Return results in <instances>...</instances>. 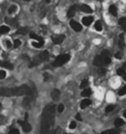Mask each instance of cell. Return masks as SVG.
<instances>
[{
  "mask_svg": "<svg viewBox=\"0 0 126 134\" xmlns=\"http://www.w3.org/2000/svg\"><path fill=\"white\" fill-rule=\"evenodd\" d=\"M44 44V42H32V46L35 47V48H42V46H43Z\"/></svg>",
  "mask_w": 126,
  "mask_h": 134,
  "instance_id": "484cf974",
  "label": "cell"
},
{
  "mask_svg": "<svg viewBox=\"0 0 126 134\" xmlns=\"http://www.w3.org/2000/svg\"><path fill=\"white\" fill-rule=\"evenodd\" d=\"M5 22L7 23L11 24V25L14 26V27H16V26H17V21L16 18H9V17H6L5 18Z\"/></svg>",
  "mask_w": 126,
  "mask_h": 134,
  "instance_id": "ac0fdd59",
  "label": "cell"
},
{
  "mask_svg": "<svg viewBox=\"0 0 126 134\" xmlns=\"http://www.w3.org/2000/svg\"><path fill=\"white\" fill-rule=\"evenodd\" d=\"M122 56H123V55H122V53H120V52H117L115 54V57L117 59H121Z\"/></svg>",
  "mask_w": 126,
  "mask_h": 134,
  "instance_id": "60d3db41",
  "label": "cell"
},
{
  "mask_svg": "<svg viewBox=\"0 0 126 134\" xmlns=\"http://www.w3.org/2000/svg\"><path fill=\"white\" fill-rule=\"evenodd\" d=\"M123 116H124V118H126V111L123 113Z\"/></svg>",
  "mask_w": 126,
  "mask_h": 134,
  "instance_id": "7dc6e473",
  "label": "cell"
},
{
  "mask_svg": "<svg viewBox=\"0 0 126 134\" xmlns=\"http://www.w3.org/2000/svg\"><path fill=\"white\" fill-rule=\"evenodd\" d=\"M38 57L40 58V60L42 61V62H47V61H48V59H49V54H48V52L47 51V50H44V51H42L39 56H38Z\"/></svg>",
  "mask_w": 126,
  "mask_h": 134,
  "instance_id": "9c48e42d",
  "label": "cell"
},
{
  "mask_svg": "<svg viewBox=\"0 0 126 134\" xmlns=\"http://www.w3.org/2000/svg\"><path fill=\"white\" fill-rule=\"evenodd\" d=\"M70 60V56L68 54L65 55H60L57 58L54 60V62H53V66L54 67H60L62 65H64L65 63L68 62Z\"/></svg>",
  "mask_w": 126,
  "mask_h": 134,
  "instance_id": "3957f363",
  "label": "cell"
},
{
  "mask_svg": "<svg viewBox=\"0 0 126 134\" xmlns=\"http://www.w3.org/2000/svg\"><path fill=\"white\" fill-rule=\"evenodd\" d=\"M60 90H58V89H53V91L51 92V97L52 99H54V100H58L59 99H60Z\"/></svg>",
  "mask_w": 126,
  "mask_h": 134,
  "instance_id": "8fae6325",
  "label": "cell"
},
{
  "mask_svg": "<svg viewBox=\"0 0 126 134\" xmlns=\"http://www.w3.org/2000/svg\"><path fill=\"white\" fill-rule=\"evenodd\" d=\"M123 80H124L125 82H126V72L123 74Z\"/></svg>",
  "mask_w": 126,
  "mask_h": 134,
  "instance_id": "f6af8a7d",
  "label": "cell"
},
{
  "mask_svg": "<svg viewBox=\"0 0 126 134\" xmlns=\"http://www.w3.org/2000/svg\"><path fill=\"white\" fill-rule=\"evenodd\" d=\"M91 103H92V101H91L89 99H83V100L81 101L80 107L82 109H85V108H86L87 106H89V105H91Z\"/></svg>",
  "mask_w": 126,
  "mask_h": 134,
  "instance_id": "2e32d148",
  "label": "cell"
},
{
  "mask_svg": "<svg viewBox=\"0 0 126 134\" xmlns=\"http://www.w3.org/2000/svg\"><path fill=\"white\" fill-rule=\"evenodd\" d=\"M76 11H77V6L76 5H72L70 8H69V10L68 11V17H69V18L73 17L75 15Z\"/></svg>",
  "mask_w": 126,
  "mask_h": 134,
  "instance_id": "30bf717a",
  "label": "cell"
},
{
  "mask_svg": "<svg viewBox=\"0 0 126 134\" xmlns=\"http://www.w3.org/2000/svg\"><path fill=\"white\" fill-rule=\"evenodd\" d=\"M99 74H101V75H105L106 74V69L105 68H103V67H100L99 69Z\"/></svg>",
  "mask_w": 126,
  "mask_h": 134,
  "instance_id": "d6a6232c",
  "label": "cell"
},
{
  "mask_svg": "<svg viewBox=\"0 0 126 134\" xmlns=\"http://www.w3.org/2000/svg\"><path fill=\"white\" fill-rule=\"evenodd\" d=\"M118 94L119 95H125L126 94V87H123V88H122L120 90L118 91Z\"/></svg>",
  "mask_w": 126,
  "mask_h": 134,
  "instance_id": "e575fe53",
  "label": "cell"
},
{
  "mask_svg": "<svg viewBox=\"0 0 126 134\" xmlns=\"http://www.w3.org/2000/svg\"><path fill=\"white\" fill-rule=\"evenodd\" d=\"M30 38H32V39H35V40H36L37 42H44L43 41V38L42 37V36H37L36 34H35V33H30Z\"/></svg>",
  "mask_w": 126,
  "mask_h": 134,
  "instance_id": "44dd1931",
  "label": "cell"
},
{
  "mask_svg": "<svg viewBox=\"0 0 126 134\" xmlns=\"http://www.w3.org/2000/svg\"><path fill=\"white\" fill-rule=\"evenodd\" d=\"M22 44V42H21V41L20 40H18V39H16L15 41H14V43H13V47L15 48H18L20 45Z\"/></svg>",
  "mask_w": 126,
  "mask_h": 134,
  "instance_id": "1f68e13d",
  "label": "cell"
},
{
  "mask_svg": "<svg viewBox=\"0 0 126 134\" xmlns=\"http://www.w3.org/2000/svg\"><path fill=\"white\" fill-rule=\"evenodd\" d=\"M119 25L122 27V29H123L124 31H126V17H121L120 19H119Z\"/></svg>",
  "mask_w": 126,
  "mask_h": 134,
  "instance_id": "ffe728a7",
  "label": "cell"
},
{
  "mask_svg": "<svg viewBox=\"0 0 126 134\" xmlns=\"http://www.w3.org/2000/svg\"><path fill=\"white\" fill-rule=\"evenodd\" d=\"M63 111H64V105L62 104H60L58 105V112L59 113H62Z\"/></svg>",
  "mask_w": 126,
  "mask_h": 134,
  "instance_id": "ab89813d",
  "label": "cell"
},
{
  "mask_svg": "<svg viewBox=\"0 0 126 134\" xmlns=\"http://www.w3.org/2000/svg\"><path fill=\"white\" fill-rule=\"evenodd\" d=\"M34 99H35L34 95H28L27 97H25V98H24V99H23V106L29 107L30 105H31V103L33 102Z\"/></svg>",
  "mask_w": 126,
  "mask_h": 134,
  "instance_id": "52a82bcc",
  "label": "cell"
},
{
  "mask_svg": "<svg viewBox=\"0 0 126 134\" xmlns=\"http://www.w3.org/2000/svg\"><path fill=\"white\" fill-rule=\"evenodd\" d=\"M88 84H89L88 80H84V81H82V82H81V84H80V88H82V89L86 88V87L88 86Z\"/></svg>",
  "mask_w": 126,
  "mask_h": 134,
  "instance_id": "83f0119b",
  "label": "cell"
},
{
  "mask_svg": "<svg viewBox=\"0 0 126 134\" xmlns=\"http://www.w3.org/2000/svg\"><path fill=\"white\" fill-rule=\"evenodd\" d=\"M76 119H77V120H80V121L82 120V119H81V117H80V113H78V114L76 115Z\"/></svg>",
  "mask_w": 126,
  "mask_h": 134,
  "instance_id": "b9f144b4",
  "label": "cell"
},
{
  "mask_svg": "<svg viewBox=\"0 0 126 134\" xmlns=\"http://www.w3.org/2000/svg\"><path fill=\"white\" fill-rule=\"evenodd\" d=\"M122 68H123V69H126V62H125V63H124V64H123V67H122Z\"/></svg>",
  "mask_w": 126,
  "mask_h": 134,
  "instance_id": "bcb514c9",
  "label": "cell"
},
{
  "mask_svg": "<svg viewBox=\"0 0 126 134\" xmlns=\"http://www.w3.org/2000/svg\"><path fill=\"white\" fill-rule=\"evenodd\" d=\"M16 11H17V6L16 5H12L11 7L9 8V10H8V12H9V14H12L14 13Z\"/></svg>",
  "mask_w": 126,
  "mask_h": 134,
  "instance_id": "4dcf8cb0",
  "label": "cell"
},
{
  "mask_svg": "<svg viewBox=\"0 0 126 134\" xmlns=\"http://www.w3.org/2000/svg\"><path fill=\"white\" fill-rule=\"evenodd\" d=\"M94 27H95V29H96V30H98V31H102V30H103L102 24L100 23V22H99V21H97L96 22V23H95Z\"/></svg>",
  "mask_w": 126,
  "mask_h": 134,
  "instance_id": "4316f807",
  "label": "cell"
},
{
  "mask_svg": "<svg viewBox=\"0 0 126 134\" xmlns=\"http://www.w3.org/2000/svg\"><path fill=\"white\" fill-rule=\"evenodd\" d=\"M93 64L97 67H99V68L105 66V58L102 56H97L93 60Z\"/></svg>",
  "mask_w": 126,
  "mask_h": 134,
  "instance_id": "277c9868",
  "label": "cell"
},
{
  "mask_svg": "<svg viewBox=\"0 0 126 134\" xmlns=\"http://www.w3.org/2000/svg\"><path fill=\"white\" fill-rule=\"evenodd\" d=\"M114 125L116 127H120V126H122V125H124V121H123L122 119H117L114 122Z\"/></svg>",
  "mask_w": 126,
  "mask_h": 134,
  "instance_id": "cb8c5ba5",
  "label": "cell"
},
{
  "mask_svg": "<svg viewBox=\"0 0 126 134\" xmlns=\"http://www.w3.org/2000/svg\"><path fill=\"white\" fill-rule=\"evenodd\" d=\"M124 73H125V69H123V68H120L117 70V74L120 76H123V74H124Z\"/></svg>",
  "mask_w": 126,
  "mask_h": 134,
  "instance_id": "836d02e7",
  "label": "cell"
},
{
  "mask_svg": "<svg viewBox=\"0 0 126 134\" xmlns=\"http://www.w3.org/2000/svg\"><path fill=\"white\" fill-rule=\"evenodd\" d=\"M0 66L1 67H3V68H7V69H10V70H11V69H13V65H12L11 62H1L0 61Z\"/></svg>",
  "mask_w": 126,
  "mask_h": 134,
  "instance_id": "9a60e30c",
  "label": "cell"
},
{
  "mask_svg": "<svg viewBox=\"0 0 126 134\" xmlns=\"http://www.w3.org/2000/svg\"><path fill=\"white\" fill-rule=\"evenodd\" d=\"M29 32V29L26 27H23V28H19L18 30L17 31V34H20V35H26V34Z\"/></svg>",
  "mask_w": 126,
  "mask_h": 134,
  "instance_id": "7402d4cb",
  "label": "cell"
},
{
  "mask_svg": "<svg viewBox=\"0 0 126 134\" xmlns=\"http://www.w3.org/2000/svg\"><path fill=\"white\" fill-rule=\"evenodd\" d=\"M118 46L121 49H123L125 48V42H124V35L120 34L119 35V41H118Z\"/></svg>",
  "mask_w": 126,
  "mask_h": 134,
  "instance_id": "7c38bea8",
  "label": "cell"
},
{
  "mask_svg": "<svg viewBox=\"0 0 126 134\" xmlns=\"http://www.w3.org/2000/svg\"><path fill=\"white\" fill-rule=\"evenodd\" d=\"M109 11L112 16H115V17H116V16L117 15V7H116L115 5H111V6H110Z\"/></svg>",
  "mask_w": 126,
  "mask_h": 134,
  "instance_id": "d6986e66",
  "label": "cell"
},
{
  "mask_svg": "<svg viewBox=\"0 0 126 134\" xmlns=\"http://www.w3.org/2000/svg\"><path fill=\"white\" fill-rule=\"evenodd\" d=\"M80 10L83 12H85V13H92V8H91L89 5H82L80 6Z\"/></svg>",
  "mask_w": 126,
  "mask_h": 134,
  "instance_id": "e0dca14e",
  "label": "cell"
},
{
  "mask_svg": "<svg viewBox=\"0 0 126 134\" xmlns=\"http://www.w3.org/2000/svg\"><path fill=\"white\" fill-rule=\"evenodd\" d=\"M48 79V74L46 73V74H44V81H47Z\"/></svg>",
  "mask_w": 126,
  "mask_h": 134,
  "instance_id": "ee69618b",
  "label": "cell"
},
{
  "mask_svg": "<svg viewBox=\"0 0 126 134\" xmlns=\"http://www.w3.org/2000/svg\"><path fill=\"white\" fill-rule=\"evenodd\" d=\"M0 95L1 96L11 97V96H28V95H34L33 91L27 85H22L20 87L11 88H1L0 89Z\"/></svg>",
  "mask_w": 126,
  "mask_h": 134,
  "instance_id": "7a4b0ae2",
  "label": "cell"
},
{
  "mask_svg": "<svg viewBox=\"0 0 126 134\" xmlns=\"http://www.w3.org/2000/svg\"><path fill=\"white\" fill-rule=\"evenodd\" d=\"M6 76V72L4 70H0V80H3L5 79Z\"/></svg>",
  "mask_w": 126,
  "mask_h": 134,
  "instance_id": "8d00e7d4",
  "label": "cell"
},
{
  "mask_svg": "<svg viewBox=\"0 0 126 134\" xmlns=\"http://www.w3.org/2000/svg\"><path fill=\"white\" fill-rule=\"evenodd\" d=\"M25 1H30V0H25Z\"/></svg>",
  "mask_w": 126,
  "mask_h": 134,
  "instance_id": "681fc988",
  "label": "cell"
},
{
  "mask_svg": "<svg viewBox=\"0 0 126 134\" xmlns=\"http://www.w3.org/2000/svg\"><path fill=\"white\" fill-rule=\"evenodd\" d=\"M10 31V28L6 25H3L0 27V34H7Z\"/></svg>",
  "mask_w": 126,
  "mask_h": 134,
  "instance_id": "d4e9b609",
  "label": "cell"
},
{
  "mask_svg": "<svg viewBox=\"0 0 126 134\" xmlns=\"http://www.w3.org/2000/svg\"><path fill=\"white\" fill-rule=\"evenodd\" d=\"M55 116V105L54 104H48L44 107L41 119L40 134H48L54 123Z\"/></svg>",
  "mask_w": 126,
  "mask_h": 134,
  "instance_id": "6da1fadb",
  "label": "cell"
},
{
  "mask_svg": "<svg viewBox=\"0 0 126 134\" xmlns=\"http://www.w3.org/2000/svg\"><path fill=\"white\" fill-rule=\"evenodd\" d=\"M114 107H115V106H114L113 105H107V106H106V108H105V111H106L107 113H110V112L113 111Z\"/></svg>",
  "mask_w": 126,
  "mask_h": 134,
  "instance_id": "d590c367",
  "label": "cell"
},
{
  "mask_svg": "<svg viewBox=\"0 0 126 134\" xmlns=\"http://www.w3.org/2000/svg\"><path fill=\"white\" fill-rule=\"evenodd\" d=\"M120 130L119 129H109L106 131H104L99 134H120Z\"/></svg>",
  "mask_w": 126,
  "mask_h": 134,
  "instance_id": "4fadbf2b",
  "label": "cell"
},
{
  "mask_svg": "<svg viewBox=\"0 0 126 134\" xmlns=\"http://www.w3.org/2000/svg\"><path fill=\"white\" fill-rule=\"evenodd\" d=\"M100 56H104V57H111V53H110L108 50L105 49V50H103V51L101 52Z\"/></svg>",
  "mask_w": 126,
  "mask_h": 134,
  "instance_id": "f1b7e54d",
  "label": "cell"
},
{
  "mask_svg": "<svg viewBox=\"0 0 126 134\" xmlns=\"http://www.w3.org/2000/svg\"><path fill=\"white\" fill-rule=\"evenodd\" d=\"M92 21H93L92 17H85L82 19V23L86 26H89V25H91V23H92Z\"/></svg>",
  "mask_w": 126,
  "mask_h": 134,
  "instance_id": "5bb4252c",
  "label": "cell"
},
{
  "mask_svg": "<svg viewBox=\"0 0 126 134\" xmlns=\"http://www.w3.org/2000/svg\"><path fill=\"white\" fill-rule=\"evenodd\" d=\"M70 26H71V28L74 30H75L76 32H79L82 30V26H81L78 22L74 21V20H71L70 21Z\"/></svg>",
  "mask_w": 126,
  "mask_h": 134,
  "instance_id": "ba28073f",
  "label": "cell"
},
{
  "mask_svg": "<svg viewBox=\"0 0 126 134\" xmlns=\"http://www.w3.org/2000/svg\"><path fill=\"white\" fill-rule=\"evenodd\" d=\"M46 2H47V3H49V2H50V0H46Z\"/></svg>",
  "mask_w": 126,
  "mask_h": 134,
  "instance_id": "c3c4849f",
  "label": "cell"
},
{
  "mask_svg": "<svg viewBox=\"0 0 126 134\" xmlns=\"http://www.w3.org/2000/svg\"><path fill=\"white\" fill-rule=\"evenodd\" d=\"M48 134H61V129L60 128V127H57L55 130H54V131H50Z\"/></svg>",
  "mask_w": 126,
  "mask_h": 134,
  "instance_id": "f546056e",
  "label": "cell"
},
{
  "mask_svg": "<svg viewBox=\"0 0 126 134\" xmlns=\"http://www.w3.org/2000/svg\"><path fill=\"white\" fill-rule=\"evenodd\" d=\"M6 43H7V47L8 48H11V42L9 41V40H7V41H6Z\"/></svg>",
  "mask_w": 126,
  "mask_h": 134,
  "instance_id": "7bdbcfd3",
  "label": "cell"
},
{
  "mask_svg": "<svg viewBox=\"0 0 126 134\" xmlns=\"http://www.w3.org/2000/svg\"><path fill=\"white\" fill-rule=\"evenodd\" d=\"M9 134H20V132L17 129H11V131H10Z\"/></svg>",
  "mask_w": 126,
  "mask_h": 134,
  "instance_id": "74e56055",
  "label": "cell"
},
{
  "mask_svg": "<svg viewBox=\"0 0 126 134\" xmlns=\"http://www.w3.org/2000/svg\"><path fill=\"white\" fill-rule=\"evenodd\" d=\"M18 124L21 125L22 128H23V130L25 131V132H29V131H31L32 127H31V125L28 123V121H26V120H23H23H18Z\"/></svg>",
  "mask_w": 126,
  "mask_h": 134,
  "instance_id": "5b68a950",
  "label": "cell"
},
{
  "mask_svg": "<svg viewBox=\"0 0 126 134\" xmlns=\"http://www.w3.org/2000/svg\"><path fill=\"white\" fill-rule=\"evenodd\" d=\"M69 128L70 129H75L76 128V123H75L74 121H72V122L70 123V125H69Z\"/></svg>",
  "mask_w": 126,
  "mask_h": 134,
  "instance_id": "f35d334b",
  "label": "cell"
},
{
  "mask_svg": "<svg viewBox=\"0 0 126 134\" xmlns=\"http://www.w3.org/2000/svg\"><path fill=\"white\" fill-rule=\"evenodd\" d=\"M65 36L64 35H57V36H54L52 37V41L54 44L59 45V44H61L63 41L65 40Z\"/></svg>",
  "mask_w": 126,
  "mask_h": 134,
  "instance_id": "8992f818",
  "label": "cell"
},
{
  "mask_svg": "<svg viewBox=\"0 0 126 134\" xmlns=\"http://www.w3.org/2000/svg\"><path fill=\"white\" fill-rule=\"evenodd\" d=\"M91 94H92V90H91L90 88H85L84 90L82 91V93H81V95H82L83 97H88V96H90Z\"/></svg>",
  "mask_w": 126,
  "mask_h": 134,
  "instance_id": "603a6c76",
  "label": "cell"
}]
</instances>
